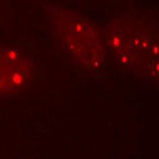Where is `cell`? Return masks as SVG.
I'll use <instances>...</instances> for the list:
<instances>
[{
	"label": "cell",
	"instance_id": "1",
	"mask_svg": "<svg viewBox=\"0 0 159 159\" xmlns=\"http://www.w3.org/2000/svg\"><path fill=\"white\" fill-rule=\"evenodd\" d=\"M47 10L64 50L87 69L100 68L103 46L95 25L78 13L60 7H49Z\"/></svg>",
	"mask_w": 159,
	"mask_h": 159
},
{
	"label": "cell",
	"instance_id": "2",
	"mask_svg": "<svg viewBox=\"0 0 159 159\" xmlns=\"http://www.w3.org/2000/svg\"><path fill=\"white\" fill-rule=\"evenodd\" d=\"M109 47L121 64L146 75L159 73V40L136 24L115 20L107 31Z\"/></svg>",
	"mask_w": 159,
	"mask_h": 159
},
{
	"label": "cell",
	"instance_id": "3",
	"mask_svg": "<svg viewBox=\"0 0 159 159\" xmlns=\"http://www.w3.org/2000/svg\"><path fill=\"white\" fill-rule=\"evenodd\" d=\"M34 64L16 49L0 46V96L12 95L30 83Z\"/></svg>",
	"mask_w": 159,
	"mask_h": 159
}]
</instances>
